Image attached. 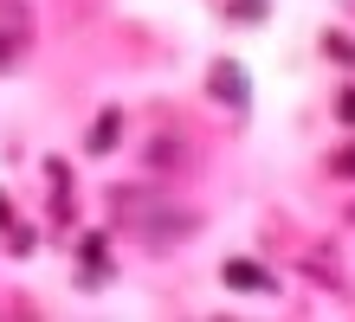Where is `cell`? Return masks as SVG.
<instances>
[{
  "label": "cell",
  "mask_w": 355,
  "mask_h": 322,
  "mask_svg": "<svg viewBox=\"0 0 355 322\" xmlns=\"http://www.w3.org/2000/svg\"><path fill=\"white\" fill-rule=\"evenodd\" d=\"M226 284H233V290H239V284H245V290H271V277H265L259 265H239V258H233V265H226Z\"/></svg>",
  "instance_id": "obj_1"
},
{
  "label": "cell",
  "mask_w": 355,
  "mask_h": 322,
  "mask_svg": "<svg viewBox=\"0 0 355 322\" xmlns=\"http://www.w3.org/2000/svg\"><path fill=\"white\" fill-rule=\"evenodd\" d=\"M214 91H220L226 103H245V78L233 71V64H220V71H214Z\"/></svg>",
  "instance_id": "obj_2"
}]
</instances>
